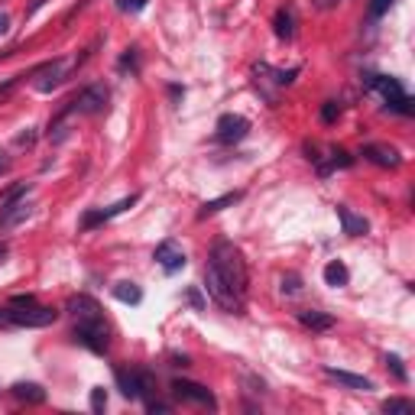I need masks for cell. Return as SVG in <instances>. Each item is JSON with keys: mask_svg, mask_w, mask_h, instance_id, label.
Masks as SVG:
<instances>
[{"mask_svg": "<svg viewBox=\"0 0 415 415\" xmlns=\"http://www.w3.org/2000/svg\"><path fill=\"white\" fill-rule=\"evenodd\" d=\"M136 205V195H130V198H123V201H117V205H110V208H104V211H88L85 218H81V227H95V224H104V221H110V218H117V214H123L127 208H134Z\"/></svg>", "mask_w": 415, "mask_h": 415, "instance_id": "12", "label": "cell"}, {"mask_svg": "<svg viewBox=\"0 0 415 415\" xmlns=\"http://www.w3.org/2000/svg\"><path fill=\"white\" fill-rule=\"evenodd\" d=\"M386 366L392 370V377L399 379V383H405V379H409V373H405V366H403V357H399V354H390V357H386Z\"/></svg>", "mask_w": 415, "mask_h": 415, "instance_id": "25", "label": "cell"}, {"mask_svg": "<svg viewBox=\"0 0 415 415\" xmlns=\"http://www.w3.org/2000/svg\"><path fill=\"white\" fill-rule=\"evenodd\" d=\"M114 299L123 302V305H140L143 302V292H140V286H134V282H117L114 286Z\"/></svg>", "mask_w": 415, "mask_h": 415, "instance_id": "20", "label": "cell"}, {"mask_svg": "<svg viewBox=\"0 0 415 415\" xmlns=\"http://www.w3.org/2000/svg\"><path fill=\"white\" fill-rule=\"evenodd\" d=\"M237 201H240V192H231V195H221V198H214V201H205V205H201V218L218 214V211H224L227 205H237Z\"/></svg>", "mask_w": 415, "mask_h": 415, "instance_id": "21", "label": "cell"}, {"mask_svg": "<svg viewBox=\"0 0 415 415\" xmlns=\"http://www.w3.org/2000/svg\"><path fill=\"white\" fill-rule=\"evenodd\" d=\"M7 169H10V159H7V153H0V175H3Z\"/></svg>", "mask_w": 415, "mask_h": 415, "instance_id": "36", "label": "cell"}, {"mask_svg": "<svg viewBox=\"0 0 415 415\" xmlns=\"http://www.w3.org/2000/svg\"><path fill=\"white\" fill-rule=\"evenodd\" d=\"M299 321L305 325V328H312V331H328V328H334V315H325V312H299Z\"/></svg>", "mask_w": 415, "mask_h": 415, "instance_id": "18", "label": "cell"}, {"mask_svg": "<svg viewBox=\"0 0 415 415\" xmlns=\"http://www.w3.org/2000/svg\"><path fill=\"white\" fill-rule=\"evenodd\" d=\"M172 392H175L179 399L198 403V405H205V409H218L214 392L208 390V386H201V383H192V379H175V383H172Z\"/></svg>", "mask_w": 415, "mask_h": 415, "instance_id": "7", "label": "cell"}, {"mask_svg": "<svg viewBox=\"0 0 415 415\" xmlns=\"http://www.w3.org/2000/svg\"><path fill=\"white\" fill-rule=\"evenodd\" d=\"M364 159L366 162H373V166H379V169H399V153L392 147H379V143H366L364 147Z\"/></svg>", "mask_w": 415, "mask_h": 415, "instance_id": "11", "label": "cell"}, {"mask_svg": "<svg viewBox=\"0 0 415 415\" xmlns=\"http://www.w3.org/2000/svg\"><path fill=\"white\" fill-rule=\"evenodd\" d=\"M325 373H328L331 379H338L341 386H347V390H357V392H370V390H373V383H370L366 377L347 373V370H338V366H325Z\"/></svg>", "mask_w": 415, "mask_h": 415, "instance_id": "15", "label": "cell"}, {"mask_svg": "<svg viewBox=\"0 0 415 415\" xmlns=\"http://www.w3.org/2000/svg\"><path fill=\"white\" fill-rule=\"evenodd\" d=\"M33 75H39L36 81V91H42V95H49L52 88L62 85V78H65V62L55 59V62H46V65H39Z\"/></svg>", "mask_w": 415, "mask_h": 415, "instance_id": "10", "label": "cell"}, {"mask_svg": "<svg viewBox=\"0 0 415 415\" xmlns=\"http://www.w3.org/2000/svg\"><path fill=\"white\" fill-rule=\"evenodd\" d=\"M16 81H20V78H7V81L0 85V101L7 98V95H10V91H13V88H16Z\"/></svg>", "mask_w": 415, "mask_h": 415, "instance_id": "32", "label": "cell"}, {"mask_svg": "<svg viewBox=\"0 0 415 415\" xmlns=\"http://www.w3.org/2000/svg\"><path fill=\"white\" fill-rule=\"evenodd\" d=\"M279 289L286 295H295V292H302V276H295V273H286L279 279Z\"/></svg>", "mask_w": 415, "mask_h": 415, "instance_id": "23", "label": "cell"}, {"mask_svg": "<svg viewBox=\"0 0 415 415\" xmlns=\"http://www.w3.org/2000/svg\"><path fill=\"white\" fill-rule=\"evenodd\" d=\"M10 392L20 399V403H46V390L39 386V383H13Z\"/></svg>", "mask_w": 415, "mask_h": 415, "instance_id": "17", "label": "cell"}, {"mask_svg": "<svg viewBox=\"0 0 415 415\" xmlns=\"http://www.w3.org/2000/svg\"><path fill=\"white\" fill-rule=\"evenodd\" d=\"M338 117H341V104H338V101H328V104L321 108V121H325V123H334Z\"/></svg>", "mask_w": 415, "mask_h": 415, "instance_id": "27", "label": "cell"}, {"mask_svg": "<svg viewBox=\"0 0 415 415\" xmlns=\"http://www.w3.org/2000/svg\"><path fill=\"white\" fill-rule=\"evenodd\" d=\"M351 162H354V159L347 156V153H331V162H328V166H321L318 172H321V175H328L331 169H347Z\"/></svg>", "mask_w": 415, "mask_h": 415, "instance_id": "22", "label": "cell"}, {"mask_svg": "<svg viewBox=\"0 0 415 415\" xmlns=\"http://www.w3.org/2000/svg\"><path fill=\"white\" fill-rule=\"evenodd\" d=\"M33 140H36V134H20V136H16V143H20V147H33Z\"/></svg>", "mask_w": 415, "mask_h": 415, "instance_id": "33", "label": "cell"}, {"mask_svg": "<svg viewBox=\"0 0 415 415\" xmlns=\"http://www.w3.org/2000/svg\"><path fill=\"white\" fill-rule=\"evenodd\" d=\"M75 341L85 344L88 351H95V354H104L110 344V331L104 325V318H91V321H78L75 325Z\"/></svg>", "mask_w": 415, "mask_h": 415, "instance_id": "3", "label": "cell"}, {"mask_svg": "<svg viewBox=\"0 0 415 415\" xmlns=\"http://www.w3.org/2000/svg\"><path fill=\"white\" fill-rule=\"evenodd\" d=\"M114 377H117V386L127 399H143L147 390H153V377L143 370H117Z\"/></svg>", "mask_w": 415, "mask_h": 415, "instance_id": "6", "label": "cell"}, {"mask_svg": "<svg viewBox=\"0 0 415 415\" xmlns=\"http://www.w3.org/2000/svg\"><path fill=\"white\" fill-rule=\"evenodd\" d=\"M188 302H192V305H195V308H205V305H201V295H198L195 289H192V292H188Z\"/></svg>", "mask_w": 415, "mask_h": 415, "instance_id": "35", "label": "cell"}, {"mask_svg": "<svg viewBox=\"0 0 415 415\" xmlns=\"http://www.w3.org/2000/svg\"><path fill=\"white\" fill-rule=\"evenodd\" d=\"M59 312L49 305H39L33 295H13L10 305L0 308V328H46L55 325Z\"/></svg>", "mask_w": 415, "mask_h": 415, "instance_id": "2", "label": "cell"}, {"mask_svg": "<svg viewBox=\"0 0 415 415\" xmlns=\"http://www.w3.org/2000/svg\"><path fill=\"white\" fill-rule=\"evenodd\" d=\"M338 221H341V227L347 237H364L366 231H370V224H366V218H360V214H354L351 208L338 205Z\"/></svg>", "mask_w": 415, "mask_h": 415, "instance_id": "14", "label": "cell"}, {"mask_svg": "<svg viewBox=\"0 0 415 415\" xmlns=\"http://www.w3.org/2000/svg\"><path fill=\"white\" fill-rule=\"evenodd\" d=\"M149 0H117V10H123V13H140L143 7H147Z\"/></svg>", "mask_w": 415, "mask_h": 415, "instance_id": "28", "label": "cell"}, {"mask_svg": "<svg viewBox=\"0 0 415 415\" xmlns=\"http://www.w3.org/2000/svg\"><path fill=\"white\" fill-rule=\"evenodd\" d=\"M104 409H108V392H104V390H101V386H98V390H91V412H104Z\"/></svg>", "mask_w": 415, "mask_h": 415, "instance_id": "26", "label": "cell"}, {"mask_svg": "<svg viewBox=\"0 0 415 415\" xmlns=\"http://www.w3.org/2000/svg\"><path fill=\"white\" fill-rule=\"evenodd\" d=\"M392 3H396V0H370V16H373V20H379V16L390 10Z\"/></svg>", "mask_w": 415, "mask_h": 415, "instance_id": "29", "label": "cell"}, {"mask_svg": "<svg viewBox=\"0 0 415 415\" xmlns=\"http://www.w3.org/2000/svg\"><path fill=\"white\" fill-rule=\"evenodd\" d=\"M108 88L104 85H88L78 91V98H75V108L81 110V114H104L108 110Z\"/></svg>", "mask_w": 415, "mask_h": 415, "instance_id": "8", "label": "cell"}, {"mask_svg": "<svg viewBox=\"0 0 415 415\" xmlns=\"http://www.w3.org/2000/svg\"><path fill=\"white\" fill-rule=\"evenodd\" d=\"M415 405H412V399H386L383 403V412L386 415H392V412H412Z\"/></svg>", "mask_w": 415, "mask_h": 415, "instance_id": "24", "label": "cell"}, {"mask_svg": "<svg viewBox=\"0 0 415 415\" xmlns=\"http://www.w3.org/2000/svg\"><path fill=\"white\" fill-rule=\"evenodd\" d=\"M347 279H351V273H347V266H344L341 260H331L328 266H325V282H328L331 289H341V286H347Z\"/></svg>", "mask_w": 415, "mask_h": 415, "instance_id": "19", "label": "cell"}, {"mask_svg": "<svg viewBox=\"0 0 415 415\" xmlns=\"http://www.w3.org/2000/svg\"><path fill=\"white\" fill-rule=\"evenodd\" d=\"M127 68H130V72H136V49H127V52H123L121 72H127Z\"/></svg>", "mask_w": 415, "mask_h": 415, "instance_id": "30", "label": "cell"}, {"mask_svg": "<svg viewBox=\"0 0 415 415\" xmlns=\"http://www.w3.org/2000/svg\"><path fill=\"white\" fill-rule=\"evenodd\" d=\"M370 88L379 91L392 110H399V114H412V98L405 95L403 85H399L396 78H386V75H370Z\"/></svg>", "mask_w": 415, "mask_h": 415, "instance_id": "4", "label": "cell"}, {"mask_svg": "<svg viewBox=\"0 0 415 415\" xmlns=\"http://www.w3.org/2000/svg\"><path fill=\"white\" fill-rule=\"evenodd\" d=\"M153 260H156L159 266L166 269V273H179V269L185 266V253L179 244H172V240H162V244L156 247V253H153Z\"/></svg>", "mask_w": 415, "mask_h": 415, "instance_id": "9", "label": "cell"}, {"mask_svg": "<svg viewBox=\"0 0 415 415\" xmlns=\"http://www.w3.org/2000/svg\"><path fill=\"white\" fill-rule=\"evenodd\" d=\"M334 3H341V0H315L318 10H328V7H334Z\"/></svg>", "mask_w": 415, "mask_h": 415, "instance_id": "34", "label": "cell"}, {"mask_svg": "<svg viewBox=\"0 0 415 415\" xmlns=\"http://www.w3.org/2000/svg\"><path fill=\"white\" fill-rule=\"evenodd\" d=\"M247 134H250V121H247V117H240V114H221L218 117V127H214L218 143L234 147V143H240Z\"/></svg>", "mask_w": 415, "mask_h": 415, "instance_id": "5", "label": "cell"}, {"mask_svg": "<svg viewBox=\"0 0 415 415\" xmlns=\"http://www.w3.org/2000/svg\"><path fill=\"white\" fill-rule=\"evenodd\" d=\"M68 312L75 315V321H91V318H101V305L91 299V295H72V299H68Z\"/></svg>", "mask_w": 415, "mask_h": 415, "instance_id": "13", "label": "cell"}, {"mask_svg": "<svg viewBox=\"0 0 415 415\" xmlns=\"http://www.w3.org/2000/svg\"><path fill=\"white\" fill-rule=\"evenodd\" d=\"M10 29V20H7V13H0V33H7Z\"/></svg>", "mask_w": 415, "mask_h": 415, "instance_id": "37", "label": "cell"}, {"mask_svg": "<svg viewBox=\"0 0 415 415\" xmlns=\"http://www.w3.org/2000/svg\"><path fill=\"white\" fill-rule=\"evenodd\" d=\"M273 29H276V36L279 39H292L295 36V13L292 7H279L276 16H273Z\"/></svg>", "mask_w": 415, "mask_h": 415, "instance_id": "16", "label": "cell"}, {"mask_svg": "<svg viewBox=\"0 0 415 415\" xmlns=\"http://www.w3.org/2000/svg\"><path fill=\"white\" fill-rule=\"evenodd\" d=\"M205 289L224 312L240 315L247 302V260L231 240H218L211 247L205 266Z\"/></svg>", "mask_w": 415, "mask_h": 415, "instance_id": "1", "label": "cell"}, {"mask_svg": "<svg viewBox=\"0 0 415 415\" xmlns=\"http://www.w3.org/2000/svg\"><path fill=\"white\" fill-rule=\"evenodd\" d=\"M147 412H149V415H156V412H172V405H169V403H147Z\"/></svg>", "mask_w": 415, "mask_h": 415, "instance_id": "31", "label": "cell"}]
</instances>
